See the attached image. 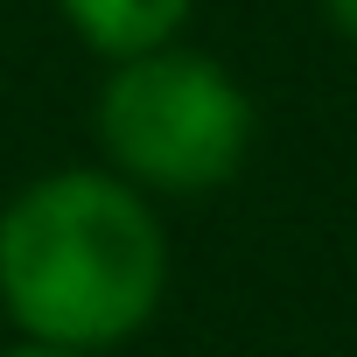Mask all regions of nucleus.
<instances>
[{"mask_svg": "<svg viewBox=\"0 0 357 357\" xmlns=\"http://www.w3.org/2000/svg\"><path fill=\"white\" fill-rule=\"evenodd\" d=\"M91 133H98L105 168L119 183H133L147 204L211 197L252 154V98L218 56L175 43V50L105 70Z\"/></svg>", "mask_w": 357, "mask_h": 357, "instance_id": "2", "label": "nucleus"}, {"mask_svg": "<svg viewBox=\"0 0 357 357\" xmlns=\"http://www.w3.org/2000/svg\"><path fill=\"white\" fill-rule=\"evenodd\" d=\"M322 15H329V29L343 43H357V0H322Z\"/></svg>", "mask_w": 357, "mask_h": 357, "instance_id": "4", "label": "nucleus"}, {"mask_svg": "<svg viewBox=\"0 0 357 357\" xmlns=\"http://www.w3.org/2000/svg\"><path fill=\"white\" fill-rule=\"evenodd\" d=\"M0 357H70V350H50V343H29V336H15Z\"/></svg>", "mask_w": 357, "mask_h": 357, "instance_id": "5", "label": "nucleus"}, {"mask_svg": "<svg viewBox=\"0 0 357 357\" xmlns=\"http://www.w3.org/2000/svg\"><path fill=\"white\" fill-rule=\"evenodd\" d=\"M168 301V225L112 168H50L0 204V315L29 343L98 357Z\"/></svg>", "mask_w": 357, "mask_h": 357, "instance_id": "1", "label": "nucleus"}, {"mask_svg": "<svg viewBox=\"0 0 357 357\" xmlns=\"http://www.w3.org/2000/svg\"><path fill=\"white\" fill-rule=\"evenodd\" d=\"M63 29L112 70V63H133V56H154V50H175L197 15V0H56Z\"/></svg>", "mask_w": 357, "mask_h": 357, "instance_id": "3", "label": "nucleus"}]
</instances>
